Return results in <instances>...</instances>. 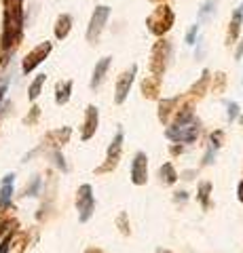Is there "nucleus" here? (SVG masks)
Returning <instances> with one entry per match:
<instances>
[{"label":"nucleus","instance_id":"1","mask_svg":"<svg viewBox=\"0 0 243 253\" xmlns=\"http://www.w3.org/2000/svg\"><path fill=\"white\" fill-rule=\"evenodd\" d=\"M193 99L188 95L186 101H180V108L174 116V123H169L165 129V137L174 144H193L201 133V121L193 112Z\"/></svg>","mask_w":243,"mask_h":253},{"label":"nucleus","instance_id":"2","mask_svg":"<svg viewBox=\"0 0 243 253\" xmlns=\"http://www.w3.org/2000/svg\"><path fill=\"white\" fill-rule=\"evenodd\" d=\"M174 21H176L174 11H171L165 2H161V4L156 6V9L146 17V28H148V32H150L152 36L163 38L171 28H174Z\"/></svg>","mask_w":243,"mask_h":253},{"label":"nucleus","instance_id":"3","mask_svg":"<svg viewBox=\"0 0 243 253\" xmlns=\"http://www.w3.org/2000/svg\"><path fill=\"white\" fill-rule=\"evenodd\" d=\"M169 59H171V44H169V41H165V38H159L150 49V61H148L150 74L163 76L167 66H169Z\"/></svg>","mask_w":243,"mask_h":253},{"label":"nucleus","instance_id":"4","mask_svg":"<svg viewBox=\"0 0 243 253\" xmlns=\"http://www.w3.org/2000/svg\"><path fill=\"white\" fill-rule=\"evenodd\" d=\"M121 152H123V131L119 129L116 135L112 139V144L108 146V152H106V158L104 163L99 165L96 169V175H104V173H112L121 163Z\"/></svg>","mask_w":243,"mask_h":253},{"label":"nucleus","instance_id":"5","mask_svg":"<svg viewBox=\"0 0 243 253\" xmlns=\"http://www.w3.org/2000/svg\"><path fill=\"white\" fill-rule=\"evenodd\" d=\"M108 17H110V6H106V4L96 6V11H93L91 19H89V26H87V41L91 44L99 42V36H101V32H104V28H106Z\"/></svg>","mask_w":243,"mask_h":253},{"label":"nucleus","instance_id":"6","mask_svg":"<svg viewBox=\"0 0 243 253\" xmlns=\"http://www.w3.org/2000/svg\"><path fill=\"white\" fill-rule=\"evenodd\" d=\"M76 209H78V219L89 221L93 215V209H96V196H93V188L89 184H83L76 190Z\"/></svg>","mask_w":243,"mask_h":253},{"label":"nucleus","instance_id":"7","mask_svg":"<svg viewBox=\"0 0 243 253\" xmlns=\"http://www.w3.org/2000/svg\"><path fill=\"white\" fill-rule=\"evenodd\" d=\"M51 51H53V42H49V41L36 44L34 49L30 51L26 57H23V61H21V72H23V74H32L34 70L41 66V63H43L47 57H49Z\"/></svg>","mask_w":243,"mask_h":253},{"label":"nucleus","instance_id":"8","mask_svg":"<svg viewBox=\"0 0 243 253\" xmlns=\"http://www.w3.org/2000/svg\"><path fill=\"white\" fill-rule=\"evenodd\" d=\"M136 74H138V66L133 63L129 70H125V72L116 78V86H114V101L116 104H125V99L129 97V91L133 86V81H136Z\"/></svg>","mask_w":243,"mask_h":253},{"label":"nucleus","instance_id":"9","mask_svg":"<svg viewBox=\"0 0 243 253\" xmlns=\"http://www.w3.org/2000/svg\"><path fill=\"white\" fill-rule=\"evenodd\" d=\"M146 181H148V156L146 152H136L131 161V184L146 186Z\"/></svg>","mask_w":243,"mask_h":253},{"label":"nucleus","instance_id":"10","mask_svg":"<svg viewBox=\"0 0 243 253\" xmlns=\"http://www.w3.org/2000/svg\"><path fill=\"white\" fill-rule=\"evenodd\" d=\"M99 126V110L96 106H87V110H85V121H83V131H81V139L83 141H89L93 135H96Z\"/></svg>","mask_w":243,"mask_h":253},{"label":"nucleus","instance_id":"11","mask_svg":"<svg viewBox=\"0 0 243 253\" xmlns=\"http://www.w3.org/2000/svg\"><path fill=\"white\" fill-rule=\"evenodd\" d=\"M241 23H243V2L235 9L233 17L229 21V30H226V46H233L239 38V32H241Z\"/></svg>","mask_w":243,"mask_h":253},{"label":"nucleus","instance_id":"12","mask_svg":"<svg viewBox=\"0 0 243 253\" xmlns=\"http://www.w3.org/2000/svg\"><path fill=\"white\" fill-rule=\"evenodd\" d=\"M140 91H142V95L146 99H159L161 97V76H144L142 83H140Z\"/></svg>","mask_w":243,"mask_h":253},{"label":"nucleus","instance_id":"13","mask_svg":"<svg viewBox=\"0 0 243 253\" xmlns=\"http://www.w3.org/2000/svg\"><path fill=\"white\" fill-rule=\"evenodd\" d=\"M70 135H72V129H70V126L53 129V131H49L45 135V144L51 146V148H55V150H59V148H64L68 141H70Z\"/></svg>","mask_w":243,"mask_h":253},{"label":"nucleus","instance_id":"14","mask_svg":"<svg viewBox=\"0 0 243 253\" xmlns=\"http://www.w3.org/2000/svg\"><path fill=\"white\" fill-rule=\"evenodd\" d=\"M180 97H167V99H161L159 101V121L163 125H169L171 118L176 116L178 108H180Z\"/></svg>","mask_w":243,"mask_h":253},{"label":"nucleus","instance_id":"15","mask_svg":"<svg viewBox=\"0 0 243 253\" xmlns=\"http://www.w3.org/2000/svg\"><path fill=\"white\" fill-rule=\"evenodd\" d=\"M13 181H15V175L9 173V175L2 177V184H0V211H6L11 207V199H13Z\"/></svg>","mask_w":243,"mask_h":253},{"label":"nucleus","instance_id":"16","mask_svg":"<svg viewBox=\"0 0 243 253\" xmlns=\"http://www.w3.org/2000/svg\"><path fill=\"white\" fill-rule=\"evenodd\" d=\"M110 63H112V57H101L96 63V68H93V76H91V83H89L91 89H99V86H101V83H104V78L108 74V68H110Z\"/></svg>","mask_w":243,"mask_h":253},{"label":"nucleus","instance_id":"17","mask_svg":"<svg viewBox=\"0 0 243 253\" xmlns=\"http://www.w3.org/2000/svg\"><path fill=\"white\" fill-rule=\"evenodd\" d=\"M72 32V17L68 13H61L55 19V26H53V34H55L57 41H64L68 38V34Z\"/></svg>","mask_w":243,"mask_h":253},{"label":"nucleus","instance_id":"18","mask_svg":"<svg viewBox=\"0 0 243 253\" xmlns=\"http://www.w3.org/2000/svg\"><path fill=\"white\" fill-rule=\"evenodd\" d=\"M209 78H211V72L209 70H203L201 72V76H199V81L194 83L191 89H188V95H191V97H203V95L207 93V89H209Z\"/></svg>","mask_w":243,"mask_h":253},{"label":"nucleus","instance_id":"19","mask_svg":"<svg viewBox=\"0 0 243 253\" xmlns=\"http://www.w3.org/2000/svg\"><path fill=\"white\" fill-rule=\"evenodd\" d=\"M72 86H74L72 81H59L55 84V104L57 106H66L70 101V97H72Z\"/></svg>","mask_w":243,"mask_h":253},{"label":"nucleus","instance_id":"20","mask_svg":"<svg viewBox=\"0 0 243 253\" xmlns=\"http://www.w3.org/2000/svg\"><path fill=\"white\" fill-rule=\"evenodd\" d=\"M159 177H161V181L165 186H174L180 175H178V171L174 169V165L165 163V165H161V169H159Z\"/></svg>","mask_w":243,"mask_h":253},{"label":"nucleus","instance_id":"21","mask_svg":"<svg viewBox=\"0 0 243 253\" xmlns=\"http://www.w3.org/2000/svg\"><path fill=\"white\" fill-rule=\"evenodd\" d=\"M45 83H47V74H38L34 81H32V84H30V89H28V97H30V101H36V99H38V95H41Z\"/></svg>","mask_w":243,"mask_h":253},{"label":"nucleus","instance_id":"22","mask_svg":"<svg viewBox=\"0 0 243 253\" xmlns=\"http://www.w3.org/2000/svg\"><path fill=\"white\" fill-rule=\"evenodd\" d=\"M209 194H211V184L209 181H201L197 188V201L201 203L203 209H209Z\"/></svg>","mask_w":243,"mask_h":253},{"label":"nucleus","instance_id":"23","mask_svg":"<svg viewBox=\"0 0 243 253\" xmlns=\"http://www.w3.org/2000/svg\"><path fill=\"white\" fill-rule=\"evenodd\" d=\"M209 84H211V91H214V95H220L224 91V86H226V74L224 72H216L214 76L209 78Z\"/></svg>","mask_w":243,"mask_h":253},{"label":"nucleus","instance_id":"24","mask_svg":"<svg viewBox=\"0 0 243 253\" xmlns=\"http://www.w3.org/2000/svg\"><path fill=\"white\" fill-rule=\"evenodd\" d=\"M15 228H17V219L2 215V217H0V239L6 236L9 232H15Z\"/></svg>","mask_w":243,"mask_h":253},{"label":"nucleus","instance_id":"25","mask_svg":"<svg viewBox=\"0 0 243 253\" xmlns=\"http://www.w3.org/2000/svg\"><path fill=\"white\" fill-rule=\"evenodd\" d=\"M116 226H119L121 234H125V236H129V234H131L129 219H127V213H125V211H121V213H119V217H116Z\"/></svg>","mask_w":243,"mask_h":253},{"label":"nucleus","instance_id":"26","mask_svg":"<svg viewBox=\"0 0 243 253\" xmlns=\"http://www.w3.org/2000/svg\"><path fill=\"white\" fill-rule=\"evenodd\" d=\"M38 116H41V108H38V106H32V108H30V114L23 118V123H26V125H34V123L38 121Z\"/></svg>","mask_w":243,"mask_h":253},{"label":"nucleus","instance_id":"27","mask_svg":"<svg viewBox=\"0 0 243 253\" xmlns=\"http://www.w3.org/2000/svg\"><path fill=\"white\" fill-rule=\"evenodd\" d=\"M13 234H15V232H9V234H6V236H2V243H0V253H9V251H11Z\"/></svg>","mask_w":243,"mask_h":253},{"label":"nucleus","instance_id":"28","mask_svg":"<svg viewBox=\"0 0 243 253\" xmlns=\"http://www.w3.org/2000/svg\"><path fill=\"white\" fill-rule=\"evenodd\" d=\"M222 135H224V133L222 131H214V133H211V135H209V146L211 148H220L222 144H220V141H222Z\"/></svg>","mask_w":243,"mask_h":253},{"label":"nucleus","instance_id":"29","mask_svg":"<svg viewBox=\"0 0 243 253\" xmlns=\"http://www.w3.org/2000/svg\"><path fill=\"white\" fill-rule=\"evenodd\" d=\"M38 188H41V179L34 177V179H32V184L26 188V196H36V194H38Z\"/></svg>","mask_w":243,"mask_h":253},{"label":"nucleus","instance_id":"30","mask_svg":"<svg viewBox=\"0 0 243 253\" xmlns=\"http://www.w3.org/2000/svg\"><path fill=\"white\" fill-rule=\"evenodd\" d=\"M237 114H239V106L235 104V101H231V104H229V112H226V118H229V123H233L235 118H237Z\"/></svg>","mask_w":243,"mask_h":253},{"label":"nucleus","instance_id":"31","mask_svg":"<svg viewBox=\"0 0 243 253\" xmlns=\"http://www.w3.org/2000/svg\"><path fill=\"white\" fill-rule=\"evenodd\" d=\"M197 34H199V26L194 23V26L188 30V34H186V44H194V38H197Z\"/></svg>","mask_w":243,"mask_h":253},{"label":"nucleus","instance_id":"32","mask_svg":"<svg viewBox=\"0 0 243 253\" xmlns=\"http://www.w3.org/2000/svg\"><path fill=\"white\" fill-rule=\"evenodd\" d=\"M53 158H55V165H57L61 171H68V165L64 163V156H61L59 150H55V152H53Z\"/></svg>","mask_w":243,"mask_h":253},{"label":"nucleus","instance_id":"33","mask_svg":"<svg viewBox=\"0 0 243 253\" xmlns=\"http://www.w3.org/2000/svg\"><path fill=\"white\" fill-rule=\"evenodd\" d=\"M214 6H216V0H207V2L203 4V9H201V15H199V17H205L207 13L214 11Z\"/></svg>","mask_w":243,"mask_h":253},{"label":"nucleus","instance_id":"34","mask_svg":"<svg viewBox=\"0 0 243 253\" xmlns=\"http://www.w3.org/2000/svg\"><path fill=\"white\" fill-rule=\"evenodd\" d=\"M214 156H216V148H211V146H209L205 158H203V165H211V161H214Z\"/></svg>","mask_w":243,"mask_h":253},{"label":"nucleus","instance_id":"35","mask_svg":"<svg viewBox=\"0 0 243 253\" xmlns=\"http://www.w3.org/2000/svg\"><path fill=\"white\" fill-rule=\"evenodd\" d=\"M243 57V38H241V42H239V46H237V51H235V59H241Z\"/></svg>","mask_w":243,"mask_h":253},{"label":"nucleus","instance_id":"36","mask_svg":"<svg viewBox=\"0 0 243 253\" xmlns=\"http://www.w3.org/2000/svg\"><path fill=\"white\" fill-rule=\"evenodd\" d=\"M169 152H171V154H182V152H184V148H182V146H171V148H169Z\"/></svg>","mask_w":243,"mask_h":253},{"label":"nucleus","instance_id":"37","mask_svg":"<svg viewBox=\"0 0 243 253\" xmlns=\"http://www.w3.org/2000/svg\"><path fill=\"white\" fill-rule=\"evenodd\" d=\"M237 196H239V201L243 203V179H241V184H239V188H237Z\"/></svg>","mask_w":243,"mask_h":253},{"label":"nucleus","instance_id":"38","mask_svg":"<svg viewBox=\"0 0 243 253\" xmlns=\"http://www.w3.org/2000/svg\"><path fill=\"white\" fill-rule=\"evenodd\" d=\"M174 199H176V201H186V192H176Z\"/></svg>","mask_w":243,"mask_h":253},{"label":"nucleus","instance_id":"39","mask_svg":"<svg viewBox=\"0 0 243 253\" xmlns=\"http://www.w3.org/2000/svg\"><path fill=\"white\" fill-rule=\"evenodd\" d=\"M85 253H104V251H101V249H97V247H89V249L85 251Z\"/></svg>","mask_w":243,"mask_h":253},{"label":"nucleus","instance_id":"40","mask_svg":"<svg viewBox=\"0 0 243 253\" xmlns=\"http://www.w3.org/2000/svg\"><path fill=\"white\" fill-rule=\"evenodd\" d=\"M154 253H174V251H169V249H163V247H159V249H156Z\"/></svg>","mask_w":243,"mask_h":253},{"label":"nucleus","instance_id":"41","mask_svg":"<svg viewBox=\"0 0 243 253\" xmlns=\"http://www.w3.org/2000/svg\"><path fill=\"white\" fill-rule=\"evenodd\" d=\"M150 2H152V4H161V2H163V0H150Z\"/></svg>","mask_w":243,"mask_h":253},{"label":"nucleus","instance_id":"42","mask_svg":"<svg viewBox=\"0 0 243 253\" xmlns=\"http://www.w3.org/2000/svg\"><path fill=\"white\" fill-rule=\"evenodd\" d=\"M239 123H241V126H243V114H241V118H239Z\"/></svg>","mask_w":243,"mask_h":253}]
</instances>
